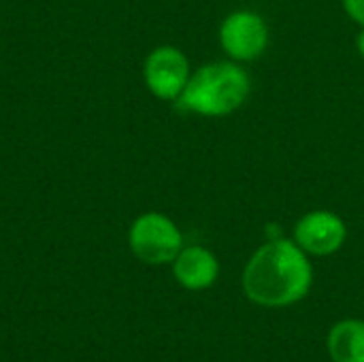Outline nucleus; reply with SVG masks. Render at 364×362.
<instances>
[{"mask_svg": "<svg viewBox=\"0 0 364 362\" xmlns=\"http://www.w3.org/2000/svg\"><path fill=\"white\" fill-rule=\"evenodd\" d=\"M220 43L228 58L252 62L260 58L269 45L267 21L252 11H235L220 26Z\"/></svg>", "mask_w": 364, "mask_h": 362, "instance_id": "obj_4", "label": "nucleus"}, {"mask_svg": "<svg viewBox=\"0 0 364 362\" xmlns=\"http://www.w3.org/2000/svg\"><path fill=\"white\" fill-rule=\"evenodd\" d=\"M356 47H358V53L363 55V60H364V28H363V32L358 34V38H356Z\"/></svg>", "mask_w": 364, "mask_h": 362, "instance_id": "obj_10", "label": "nucleus"}, {"mask_svg": "<svg viewBox=\"0 0 364 362\" xmlns=\"http://www.w3.org/2000/svg\"><path fill=\"white\" fill-rule=\"evenodd\" d=\"M311 265L305 252L288 239H273L258 247L243 273L245 294L264 307H286L311 288Z\"/></svg>", "mask_w": 364, "mask_h": 362, "instance_id": "obj_1", "label": "nucleus"}, {"mask_svg": "<svg viewBox=\"0 0 364 362\" xmlns=\"http://www.w3.org/2000/svg\"><path fill=\"white\" fill-rule=\"evenodd\" d=\"M328 352L335 362H364V322H339L328 335Z\"/></svg>", "mask_w": 364, "mask_h": 362, "instance_id": "obj_8", "label": "nucleus"}, {"mask_svg": "<svg viewBox=\"0 0 364 362\" xmlns=\"http://www.w3.org/2000/svg\"><path fill=\"white\" fill-rule=\"evenodd\" d=\"M250 75L235 62H213L190 75L175 100L181 111L205 117H222L237 111L250 96Z\"/></svg>", "mask_w": 364, "mask_h": 362, "instance_id": "obj_2", "label": "nucleus"}, {"mask_svg": "<svg viewBox=\"0 0 364 362\" xmlns=\"http://www.w3.org/2000/svg\"><path fill=\"white\" fill-rule=\"evenodd\" d=\"M128 245L139 260L147 265H166L173 262L183 250V237L171 218L149 211L132 222Z\"/></svg>", "mask_w": 364, "mask_h": 362, "instance_id": "obj_3", "label": "nucleus"}, {"mask_svg": "<svg viewBox=\"0 0 364 362\" xmlns=\"http://www.w3.org/2000/svg\"><path fill=\"white\" fill-rule=\"evenodd\" d=\"M145 85L160 100H177L190 79V62L177 47H156L143 66Z\"/></svg>", "mask_w": 364, "mask_h": 362, "instance_id": "obj_5", "label": "nucleus"}, {"mask_svg": "<svg viewBox=\"0 0 364 362\" xmlns=\"http://www.w3.org/2000/svg\"><path fill=\"white\" fill-rule=\"evenodd\" d=\"M346 237H348V228L343 220L337 213L324 209L303 215L294 228L296 245L314 256L335 254L343 245Z\"/></svg>", "mask_w": 364, "mask_h": 362, "instance_id": "obj_6", "label": "nucleus"}, {"mask_svg": "<svg viewBox=\"0 0 364 362\" xmlns=\"http://www.w3.org/2000/svg\"><path fill=\"white\" fill-rule=\"evenodd\" d=\"M343 6L348 15L364 28V0H343Z\"/></svg>", "mask_w": 364, "mask_h": 362, "instance_id": "obj_9", "label": "nucleus"}, {"mask_svg": "<svg viewBox=\"0 0 364 362\" xmlns=\"http://www.w3.org/2000/svg\"><path fill=\"white\" fill-rule=\"evenodd\" d=\"M173 273L183 288L205 290V288L213 286V282L218 280L220 265L209 250L194 245V247H186L177 254V258L173 260Z\"/></svg>", "mask_w": 364, "mask_h": 362, "instance_id": "obj_7", "label": "nucleus"}]
</instances>
